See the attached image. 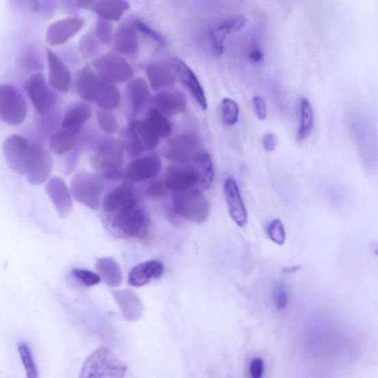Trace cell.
Returning <instances> with one entry per match:
<instances>
[{
  "label": "cell",
  "mask_w": 378,
  "mask_h": 378,
  "mask_svg": "<svg viewBox=\"0 0 378 378\" xmlns=\"http://www.w3.org/2000/svg\"><path fill=\"white\" fill-rule=\"evenodd\" d=\"M346 125L364 163L368 167L378 165V130L371 119L359 109L349 110Z\"/></svg>",
  "instance_id": "obj_1"
},
{
  "label": "cell",
  "mask_w": 378,
  "mask_h": 378,
  "mask_svg": "<svg viewBox=\"0 0 378 378\" xmlns=\"http://www.w3.org/2000/svg\"><path fill=\"white\" fill-rule=\"evenodd\" d=\"M127 365L107 346L94 351L85 361L79 378H125Z\"/></svg>",
  "instance_id": "obj_2"
},
{
  "label": "cell",
  "mask_w": 378,
  "mask_h": 378,
  "mask_svg": "<svg viewBox=\"0 0 378 378\" xmlns=\"http://www.w3.org/2000/svg\"><path fill=\"white\" fill-rule=\"evenodd\" d=\"M125 158V147L115 138L103 140L94 149L90 158L93 168L103 172L109 179L121 176Z\"/></svg>",
  "instance_id": "obj_3"
},
{
  "label": "cell",
  "mask_w": 378,
  "mask_h": 378,
  "mask_svg": "<svg viewBox=\"0 0 378 378\" xmlns=\"http://www.w3.org/2000/svg\"><path fill=\"white\" fill-rule=\"evenodd\" d=\"M173 202L175 213L185 220L201 224L209 219L210 204L200 189L175 193Z\"/></svg>",
  "instance_id": "obj_4"
},
{
  "label": "cell",
  "mask_w": 378,
  "mask_h": 378,
  "mask_svg": "<svg viewBox=\"0 0 378 378\" xmlns=\"http://www.w3.org/2000/svg\"><path fill=\"white\" fill-rule=\"evenodd\" d=\"M204 149L199 136L192 131L170 138L164 150V157L178 164H190Z\"/></svg>",
  "instance_id": "obj_5"
},
{
  "label": "cell",
  "mask_w": 378,
  "mask_h": 378,
  "mask_svg": "<svg viewBox=\"0 0 378 378\" xmlns=\"http://www.w3.org/2000/svg\"><path fill=\"white\" fill-rule=\"evenodd\" d=\"M71 188L75 199L79 203L92 210L99 209L102 188L97 176L81 171L73 177Z\"/></svg>",
  "instance_id": "obj_6"
},
{
  "label": "cell",
  "mask_w": 378,
  "mask_h": 378,
  "mask_svg": "<svg viewBox=\"0 0 378 378\" xmlns=\"http://www.w3.org/2000/svg\"><path fill=\"white\" fill-rule=\"evenodd\" d=\"M27 105L22 94L11 85L0 86V116L10 125H18L25 120Z\"/></svg>",
  "instance_id": "obj_7"
},
{
  "label": "cell",
  "mask_w": 378,
  "mask_h": 378,
  "mask_svg": "<svg viewBox=\"0 0 378 378\" xmlns=\"http://www.w3.org/2000/svg\"><path fill=\"white\" fill-rule=\"evenodd\" d=\"M113 216L112 228L118 233L129 238H142L147 234L149 217L140 207H130Z\"/></svg>",
  "instance_id": "obj_8"
},
{
  "label": "cell",
  "mask_w": 378,
  "mask_h": 378,
  "mask_svg": "<svg viewBox=\"0 0 378 378\" xmlns=\"http://www.w3.org/2000/svg\"><path fill=\"white\" fill-rule=\"evenodd\" d=\"M92 64L99 77L110 83L126 81L134 75L129 63L118 55H102L94 60Z\"/></svg>",
  "instance_id": "obj_9"
},
{
  "label": "cell",
  "mask_w": 378,
  "mask_h": 378,
  "mask_svg": "<svg viewBox=\"0 0 378 378\" xmlns=\"http://www.w3.org/2000/svg\"><path fill=\"white\" fill-rule=\"evenodd\" d=\"M30 146L27 140L18 135H11L3 141V152L5 162L16 174L26 175Z\"/></svg>",
  "instance_id": "obj_10"
},
{
  "label": "cell",
  "mask_w": 378,
  "mask_h": 378,
  "mask_svg": "<svg viewBox=\"0 0 378 378\" xmlns=\"http://www.w3.org/2000/svg\"><path fill=\"white\" fill-rule=\"evenodd\" d=\"M26 90L34 108L43 116L52 110L58 101L55 93L47 85L41 73H35L28 79Z\"/></svg>",
  "instance_id": "obj_11"
},
{
  "label": "cell",
  "mask_w": 378,
  "mask_h": 378,
  "mask_svg": "<svg viewBox=\"0 0 378 378\" xmlns=\"http://www.w3.org/2000/svg\"><path fill=\"white\" fill-rule=\"evenodd\" d=\"M52 167V158L46 149L40 144H32L26 173L27 181L34 186L42 184L51 175Z\"/></svg>",
  "instance_id": "obj_12"
},
{
  "label": "cell",
  "mask_w": 378,
  "mask_h": 378,
  "mask_svg": "<svg viewBox=\"0 0 378 378\" xmlns=\"http://www.w3.org/2000/svg\"><path fill=\"white\" fill-rule=\"evenodd\" d=\"M199 175L191 164H175L167 167L164 181L169 192L178 193L199 185Z\"/></svg>",
  "instance_id": "obj_13"
},
{
  "label": "cell",
  "mask_w": 378,
  "mask_h": 378,
  "mask_svg": "<svg viewBox=\"0 0 378 378\" xmlns=\"http://www.w3.org/2000/svg\"><path fill=\"white\" fill-rule=\"evenodd\" d=\"M84 25V21L80 17L62 18L47 27L45 40L51 46L67 42L77 35Z\"/></svg>",
  "instance_id": "obj_14"
},
{
  "label": "cell",
  "mask_w": 378,
  "mask_h": 378,
  "mask_svg": "<svg viewBox=\"0 0 378 378\" xmlns=\"http://www.w3.org/2000/svg\"><path fill=\"white\" fill-rule=\"evenodd\" d=\"M224 194L231 218L240 228H244L248 223L247 207L243 202L239 186L234 178L225 179Z\"/></svg>",
  "instance_id": "obj_15"
},
{
  "label": "cell",
  "mask_w": 378,
  "mask_h": 378,
  "mask_svg": "<svg viewBox=\"0 0 378 378\" xmlns=\"http://www.w3.org/2000/svg\"><path fill=\"white\" fill-rule=\"evenodd\" d=\"M162 168V162L158 155L139 158L129 164L125 173L130 183H138L155 177Z\"/></svg>",
  "instance_id": "obj_16"
},
{
  "label": "cell",
  "mask_w": 378,
  "mask_h": 378,
  "mask_svg": "<svg viewBox=\"0 0 378 378\" xmlns=\"http://www.w3.org/2000/svg\"><path fill=\"white\" fill-rule=\"evenodd\" d=\"M247 23V18L238 16L227 18L212 28L210 40L212 51L216 58H220L224 53V42L227 36L240 32Z\"/></svg>",
  "instance_id": "obj_17"
},
{
  "label": "cell",
  "mask_w": 378,
  "mask_h": 378,
  "mask_svg": "<svg viewBox=\"0 0 378 378\" xmlns=\"http://www.w3.org/2000/svg\"><path fill=\"white\" fill-rule=\"evenodd\" d=\"M172 64L184 86L190 92L197 105L205 110L207 108L205 94L195 73L181 60L174 58Z\"/></svg>",
  "instance_id": "obj_18"
},
{
  "label": "cell",
  "mask_w": 378,
  "mask_h": 378,
  "mask_svg": "<svg viewBox=\"0 0 378 378\" xmlns=\"http://www.w3.org/2000/svg\"><path fill=\"white\" fill-rule=\"evenodd\" d=\"M138 198L134 186L124 183L113 189L103 201V210L116 214L128 207L137 205Z\"/></svg>",
  "instance_id": "obj_19"
},
{
  "label": "cell",
  "mask_w": 378,
  "mask_h": 378,
  "mask_svg": "<svg viewBox=\"0 0 378 378\" xmlns=\"http://www.w3.org/2000/svg\"><path fill=\"white\" fill-rule=\"evenodd\" d=\"M46 190L59 216L62 218L68 217L73 211V204L69 188L63 179L58 176L51 177Z\"/></svg>",
  "instance_id": "obj_20"
},
{
  "label": "cell",
  "mask_w": 378,
  "mask_h": 378,
  "mask_svg": "<svg viewBox=\"0 0 378 378\" xmlns=\"http://www.w3.org/2000/svg\"><path fill=\"white\" fill-rule=\"evenodd\" d=\"M153 108L162 113L166 117L179 115L187 107L184 94L176 90H166L160 92L151 100Z\"/></svg>",
  "instance_id": "obj_21"
},
{
  "label": "cell",
  "mask_w": 378,
  "mask_h": 378,
  "mask_svg": "<svg viewBox=\"0 0 378 378\" xmlns=\"http://www.w3.org/2000/svg\"><path fill=\"white\" fill-rule=\"evenodd\" d=\"M79 7L97 13L103 20L118 22L130 5L127 1L121 0H103V1H79Z\"/></svg>",
  "instance_id": "obj_22"
},
{
  "label": "cell",
  "mask_w": 378,
  "mask_h": 378,
  "mask_svg": "<svg viewBox=\"0 0 378 378\" xmlns=\"http://www.w3.org/2000/svg\"><path fill=\"white\" fill-rule=\"evenodd\" d=\"M49 62L50 86L61 92H67L71 86V75L67 66L51 50H46Z\"/></svg>",
  "instance_id": "obj_23"
},
{
  "label": "cell",
  "mask_w": 378,
  "mask_h": 378,
  "mask_svg": "<svg viewBox=\"0 0 378 378\" xmlns=\"http://www.w3.org/2000/svg\"><path fill=\"white\" fill-rule=\"evenodd\" d=\"M112 297L127 320L136 323L143 316L144 305L134 291L129 289L113 291Z\"/></svg>",
  "instance_id": "obj_24"
},
{
  "label": "cell",
  "mask_w": 378,
  "mask_h": 378,
  "mask_svg": "<svg viewBox=\"0 0 378 378\" xmlns=\"http://www.w3.org/2000/svg\"><path fill=\"white\" fill-rule=\"evenodd\" d=\"M147 75L154 90L172 87L176 81V72L173 64L155 62L147 66Z\"/></svg>",
  "instance_id": "obj_25"
},
{
  "label": "cell",
  "mask_w": 378,
  "mask_h": 378,
  "mask_svg": "<svg viewBox=\"0 0 378 378\" xmlns=\"http://www.w3.org/2000/svg\"><path fill=\"white\" fill-rule=\"evenodd\" d=\"M105 81L90 68H84L77 81V92L83 99L97 103Z\"/></svg>",
  "instance_id": "obj_26"
},
{
  "label": "cell",
  "mask_w": 378,
  "mask_h": 378,
  "mask_svg": "<svg viewBox=\"0 0 378 378\" xmlns=\"http://www.w3.org/2000/svg\"><path fill=\"white\" fill-rule=\"evenodd\" d=\"M164 272L163 264L157 260L147 261L138 264L129 274V283L131 286L142 287L153 279L162 277Z\"/></svg>",
  "instance_id": "obj_27"
},
{
  "label": "cell",
  "mask_w": 378,
  "mask_h": 378,
  "mask_svg": "<svg viewBox=\"0 0 378 378\" xmlns=\"http://www.w3.org/2000/svg\"><path fill=\"white\" fill-rule=\"evenodd\" d=\"M92 116L91 108L85 103H77L65 112L62 128L79 132Z\"/></svg>",
  "instance_id": "obj_28"
},
{
  "label": "cell",
  "mask_w": 378,
  "mask_h": 378,
  "mask_svg": "<svg viewBox=\"0 0 378 378\" xmlns=\"http://www.w3.org/2000/svg\"><path fill=\"white\" fill-rule=\"evenodd\" d=\"M138 38L136 27L123 24L118 27L114 36L115 49L123 54H135L138 49Z\"/></svg>",
  "instance_id": "obj_29"
},
{
  "label": "cell",
  "mask_w": 378,
  "mask_h": 378,
  "mask_svg": "<svg viewBox=\"0 0 378 378\" xmlns=\"http://www.w3.org/2000/svg\"><path fill=\"white\" fill-rule=\"evenodd\" d=\"M96 267L103 281L112 288L121 285L123 276L121 268L114 259L103 257L97 259Z\"/></svg>",
  "instance_id": "obj_30"
},
{
  "label": "cell",
  "mask_w": 378,
  "mask_h": 378,
  "mask_svg": "<svg viewBox=\"0 0 378 378\" xmlns=\"http://www.w3.org/2000/svg\"><path fill=\"white\" fill-rule=\"evenodd\" d=\"M127 94L132 111L139 112L150 100V92L147 81L143 78H137L131 81L127 87Z\"/></svg>",
  "instance_id": "obj_31"
},
{
  "label": "cell",
  "mask_w": 378,
  "mask_h": 378,
  "mask_svg": "<svg viewBox=\"0 0 378 378\" xmlns=\"http://www.w3.org/2000/svg\"><path fill=\"white\" fill-rule=\"evenodd\" d=\"M299 123L297 132L299 141L305 140L313 131L315 123L314 111L310 102L305 97L299 101Z\"/></svg>",
  "instance_id": "obj_32"
},
{
  "label": "cell",
  "mask_w": 378,
  "mask_h": 378,
  "mask_svg": "<svg viewBox=\"0 0 378 378\" xmlns=\"http://www.w3.org/2000/svg\"><path fill=\"white\" fill-rule=\"evenodd\" d=\"M192 165L199 175V185L198 186L204 190H207L212 186L214 178V166L210 155L204 149L195 159Z\"/></svg>",
  "instance_id": "obj_33"
},
{
  "label": "cell",
  "mask_w": 378,
  "mask_h": 378,
  "mask_svg": "<svg viewBox=\"0 0 378 378\" xmlns=\"http://www.w3.org/2000/svg\"><path fill=\"white\" fill-rule=\"evenodd\" d=\"M129 127L143 141L147 149L153 150L158 147L160 138L154 127L146 118L131 121Z\"/></svg>",
  "instance_id": "obj_34"
},
{
  "label": "cell",
  "mask_w": 378,
  "mask_h": 378,
  "mask_svg": "<svg viewBox=\"0 0 378 378\" xmlns=\"http://www.w3.org/2000/svg\"><path fill=\"white\" fill-rule=\"evenodd\" d=\"M78 134V132L61 128L51 136L50 149L59 155L68 153L75 144Z\"/></svg>",
  "instance_id": "obj_35"
},
{
  "label": "cell",
  "mask_w": 378,
  "mask_h": 378,
  "mask_svg": "<svg viewBox=\"0 0 378 378\" xmlns=\"http://www.w3.org/2000/svg\"><path fill=\"white\" fill-rule=\"evenodd\" d=\"M121 93L116 85L105 81L101 96L97 101V105L103 110H112L119 108Z\"/></svg>",
  "instance_id": "obj_36"
},
{
  "label": "cell",
  "mask_w": 378,
  "mask_h": 378,
  "mask_svg": "<svg viewBox=\"0 0 378 378\" xmlns=\"http://www.w3.org/2000/svg\"><path fill=\"white\" fill-rule=\"evenodd\" d=\"M146 119L154 127L160 139L167 138L173 134V127L171 121L157 110L150 109Z\"/></svg>",
  "instance_id": "obj_37"
},
{
  "label": "cell",
  "mask_w": 378,
  "mask_h": 378,
  "mask_svg": "<svg viewBox=\"0 0 378 378\" xmlns=\"http://www.w3.org/2000/svg\"><path fill=\"white\" fill-rule=\"evenodd\" d=\"M18 351L20 353L21 362L25 370L26 378L39 377L36 364L29 346L25 343L21 342L18 346Z\"/></svg>",
  "instance_id": "obj_38"
},
{
  "label": "cell",
  "mask_w": 378,
  "mask_h": 378,
  "mask_svg": "<svg viewBox=\"0 0 378 378\" xmlns=\"http://www.w3.org/2000/svg\"><path fill=\"white\" fill-rule=\"evenodd\" d=\"M123 137H124L127 149L131 156L138 157L147 149L143 141L130 127L124 131Z\"/></svg>",
  "instance_id": "obj_39"
},
{
  "label": "cell",
  "mask_w": 378,
  "mask_h": 378,
  "mask_svg": "<svg viewBox=\"0 0 378 378\" xmlns=\"http://www.w3.org/2000/svg\"><path fill=\"white\" fill-rule=\"evenodd\" d=\"M239 106L231 99H224L221 103V116L224 124L232 126L238 121Z\"/></svg>",
  "instance_id": "obj_40"
},
{
  "label": "cell",
  "mask_w": 378,
  "mask_h": 378,
  "mask_svg": "<svg viewBox=\"0 0 378 378\" xmlns=\"http://www.w3.org/2000/svg\"><path fill=\"white\" fill-rule=\"evenodd\" d=\"M97 118L99 127L108 134H113L118 129L116 117L112 112L108 110H98Z\"/></svg>",
  "instance_id": "obj_41"
},
{
  "label": "cell",
  "mask_w": 378,
  "mask_h": 378,
  "mask_svg": "<svg viewBox=\"0 0 378 378\" xmlns=\"http://www.w3.org/2000/svg\"><path fill=\"white\" fill-rule=\"evenodd\" d=\"M79 47L81 53L84 58H93L99 50V42L97 38L90 33L85 34L81 37Z\"/></svg>",
  "instance_id": "obj_42"
},
{
  "label": "cell",
  "mask_w": 378,
  "mask_h": 378,
  "mask_svg": "<svg viewBox=\"0 0 378 378\" xmlns=\"http://www.w3.org/2000/svg\"><path fill=\"white\" fill-rule=\"evenodd\" d=\"M268 235L271 241L279 245H283L286 240L285 227L279 220H273L268 228Z\"/></svg>",
  "instance_id": "obj_43"
},
{
  "label": "cell",
  "mask_w": 378,
  "mask_h": 378,
  "mask_svg": "<svg viewBox=\"0 0 378 378\" xmlns=\"http://www.w3.org/2000/svg\"><path fill=\"white\" fill-rule=\"evenodd\" d=\"M272 299L274 306L279 310H285L288 303V291L282 283L274 286L272 292Z\"/></svg>",
  "instance_id": "obj_44"
},
{
  "label": "cell",
  "mask_w": 378,
  "mask_h": 378,
  "mask_svg": "<svg viewBox=\"0 0 378 378\" xmlns=\"http://www.w3.org/2000/svg\"><path fill=\"white\" fill-rule=\"evenodd\" d=\"M72 274L75 279L87 286H97L101 279L98 274L84 269L75 268L73 270Z\"/></svg>",
  "instance_id": "obj_45"
},
{
  "label": "cell",
  "mask_w": 378,
  "mask_h": 378,
  "mask_svg": "<svg viewBox=\"0 0 378 378\" xmlns=\"http://www.w3.org/2000/svg\"><path fill=\"white\" fill-rule=\"evenodd\" d=\"M112 30L113 27L110 21L100 18L97 23V36L103 44H110L112 39Z\"/></svg>",
  "instance_id": "obj_46"
},
{
  "label": "cell",
  "mask_w": 378,
  "mask_h": 378,
  "mask_svg": "<svg viewBox=\"0 0 378 378\" xmlns=\"http://www.w3.org/2000/svg\"><path fill=\"white\" fill-rule=\"evenodd\" d=\"M132 25H134L137 29L143 33L146 36H149L150 39L153 40L155 42L160 45L164 46L165 40L164 37L159 34L153 28L149 26L147 23L139 20H135L132 22Z\"/></svg>",
  "instance_id": "obj_47"
},
{
  "label": "cell",
  "mask_w": 378,
  "mask_h": 378,
  "mask_svg": "<svg viewBox=\"0 0 378 378\" xmlns=\"http://www.w3.org/2000/svg\"><path fill=\"white\" fill-rule=\"evenodd\" d=\"M169 190L164 181H156L151 183L146 190L147 196L153 199H162L168 195Z\"/></svg>",
  "instance_id": "obj_48"
},
{
  "label": "cell",
  "mask_w": 378,
  "mask_h": 378,
  "mask_svg": "<svg viewBox=\"0 0 378 378\" xmlns=\"http://www.w3.org/2000/svg\"><path fill=\"white\" fill-rule=\"evenodd\" d=\"M253 108L257 117L261 120H266L267 118V105L266 101L261 97H255L253 99Z\"/></svg>",
  "instance_id": "obj_49"
},
{
  "label": "cell",
  "mask_w": 378,
  "mask_h": 378,
  "mask_svg": "<svg viewBox=\"0 0 378 378\" xmlns=\"http://www.w3.org/2000/svg\"><path fill=\"white\" fill-rule=\"evenodd\" d=\"M264 371V361L260 357H255L249 365V375L251 378H262Z\"/></svg>",
  "instance_id": "obj_50"
},
{
  "label": "cell",
  "mask_w": 378,
  "mask_h": 378,
  "mask_svg": "<svg viewBox=\"0 0 378 378\" xmlns=\"http://www.w3.org/2000/svg\"><path fill=\"white\" fill-rule=\"evenodd\" d=\"M262 144L264 149L268 151V152H273L277 147V138L271 134L264 135L262 139Z\"/></svg>",
  "instance_id": "obj_51"
},
{
  "label": "cell",
  "mask_w": 378,
  "mask_h": 378,
  "mask_svg": "<svg viewBox=\"0 0 378 378\" xmlns=\"http://www.w3.org/2000/svg\"><path fill=\"white\" fill-rule=\"evenodd\" d=\"M249 58L253 63H260L263 61L264 53L258 45L251 47L249 53Z\"/></svg>",
  "instance_id": "obj_52"
},
{
  "label": "cell",
  "mask_w": 378,
  "mask_h": 378,
  "mask_svg": "<svg viewBox=\"0 0 378 378\" xmlns=\"http://www.w3.org/2000/svg\"><path fill=\"white\" fill-rule=\"evenodd\" d=\"M300 267L299 266H296V267H288V268H284L282 272L284 273H294L296 272L297 270H298L299 269Z\"/></svg>",
  "instance_id": "obj_53"
}]
</instances>
